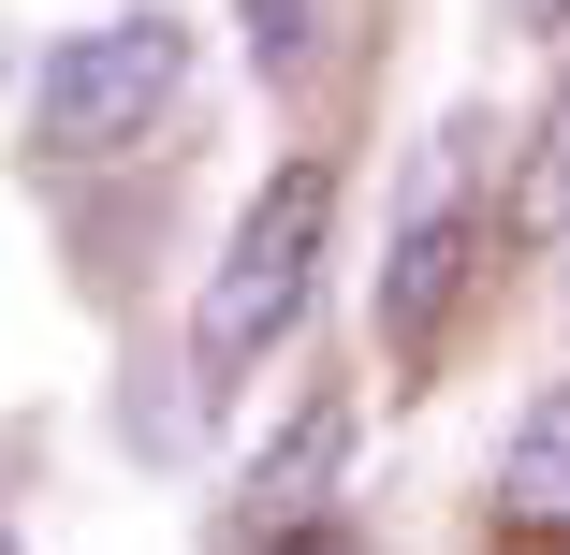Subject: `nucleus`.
Segmentation results:
<instances>
[{"mask_svg": "<svg viewBox=\"0 0 570 555\" xmlns=\"http://www.w3.org/2000/svg\"><path fill=\"white\" fill-rule=\"evenodd\" d=\"M322 235H336V161H278L249 190V219H235V249H219V278H205V337H190L205 380H249L293 321H307Z\"/></svg>", "mask_w": 570, "mask_h": 555, "instance_id": "nucleus-1", "label": "nucleus"}, {"mask_svg": "<svg viewBox=\"0 0 570 555\" xmlns=\"http://www.w3.org/2000/svg\"><path fill=\"white\" fill-rule=\"evenodd\" d=\"M469 249H483V118H439L410 147L395 249H381V337H395V366H424L439 321L469 307Z\"/></svg>", "mask_w": 570, "mask_h": 555, "instance_id": "nucleus-2", "label": "nucleus"}, {"mask_svg": "<svg viewBox=\"0 0 570 555\" xmlns=\"http://www.w3.org/2000/svg\"><path fill=\"white\" fill-rule=\"evenodd\" d=\"M176 88H190V30L176 16H102V30H73L30 73V147L45 161H102V147H132Z\"/></svg>", "mask_w": 570, "mask_h": 555, "instance_id": "nucleus-3", "label": "nucleus"}, {"mask_svg": "<svg viewBox=\"0 0 570 555\" xmlns=\"http://www.w3.org/2000/svg\"><path fill=\"white\" fill-rule=\"evenodd\" d=\"M336 454H352V395H307V409L264 438V454H249V512H264V541H278V526H322Z\"/></svg>", "mask_w": 570, "mask_h": 555, "instance_id": "nucleus-4", "label": "nucleus"}, {"mask_svg": "<svg viewBox=\"0 0 570 555\" xmlns=\"http://www.w3.org/2000/svg\"><path fill=\"white\" fill-rule=\"evenodd\" d=\"M498 512L512 526H570V380H541L498 438Z\"/></svg>", "mask_w": 570, "mask_h": 555, "instance_id": "nucleus-5", "label": "nucleus"}, {"mask_svg": "<svg viewBox=\"0 0 570 555\" xmlns=\"http://www.w3.org/2000/svg\"><path fill=\"white\" fill-rule=\"evenodd\" d=\"M512 219H570V73H556V102H541V132H527V190H512Z\"/></svg>", "mask_w": 570, "mask_h": 555, "instance_id": "nucleus-6", "label": "nucleus"}, {"mask_svg": "<svg viewBox=\"0 0 570 555\" xmlns=\"http://www.w3.org/2000/svg\"><path fill=\"white\" fill-rule=\"evenodd\" d=\"M307 16H322V0H249V59L264 73H307Z\"/></svg>", "mask_w": 570, "mask_h": 555, "instance_id": "nucleus-7", "label": "nucleus"}, {"mask_svg": "<svg viewBox=\"0 0 570 555\" xmlns=\"http://www.w3.org/2000/svg\"><path fill=\"white\" fill-rule=\"evenodd\" d=\"M264 555H366V541H352V526H336V512H322V526H278Z\"/></svg>", "mask_w": 570, "mask_h": 555, "instance_id": "nucleus-8", "label": "nucleus"}, {"mask_svg": "<svg viewBox=\"0 0 570 555\" xmlns=\"http://www.w3.org/2000/svg\"><path fill=\"white\" fill-rule=\"evenodd\" d=\"M512 16H527V30H570V0H512Z\"/></svg>", "mask_w": 570, "mask_h": 555, "instance_id": "nucleus-9", "label": "nucleus"}, {"mask_svg": "<svg viewBox=\"0 0 570 555\" xmlns=\"http://www.w3.org/2000/svg\"><path fill=\"white\" fill-rule=\"evenodd\" d=\"M0 555H16V526H0Z\"/></svg>", "mask_w": 570, "mask_h": 555, "instance_id": "nucleus-10", "label": "nucleus"}]
</instances>
